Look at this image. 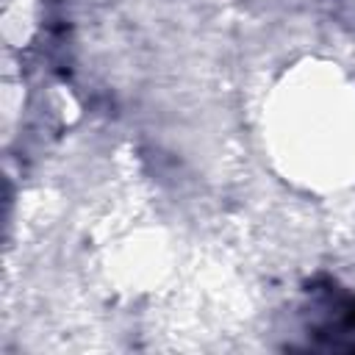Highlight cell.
<instances>
[{"label": "cell", "instance_id": "obj_1", "mask_svg": "<svg viewBox=\"0 0 355 355\" xmlns=\"http://www.w3.org/2000/svg\"><path fill=\"white\" fill-rule=\"evenodd\" d=\"M263 147L297 189L330 194L355 186V78L322 58L288 67L263 105Z\"/></svg>", "mask_w": 355, "mask_h": 355}]
</instances>
